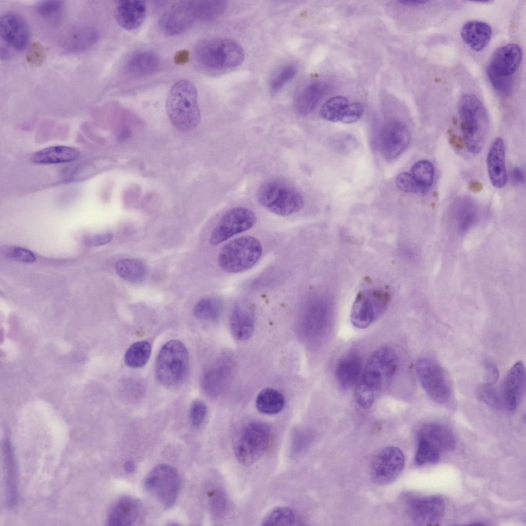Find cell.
Instances as JSON below:
<instances>
[{
	"label": "cell",
	"mask_w": 526,
	"mask_h": 526,
	"mask_svg": "<svg viewBox=\"0 0 526 526\" xmlns=\"http://www.w3.org/2000/svg\"><path fill=\"white\" fill-rule=\"evenodd\" d=\"M245 53L235 41L228 38H204L198 41L193 49L196 64L210 74L226 72L240 66Z\"/></svg>",
	"instance_id": "obj_1"
},
{
	"label": "cell",
	"mask_w": 526,
	"mask_h": 526,
	"mask_svg": "<svg viewBox=\"0 0 526 526\" xmlns=\"http://www.w3.org/2000/svg\"><path fill=\"white\" fill-rule=\"evenodd\" d=\"M165 108L172 124L181 132L192 131L200 122L197 90L188 80H180L173 84L167 95Z\"/></svg>",
	"instance_id": "obj_2"
},
{
	"label": "cell",
	"mask_w": 526,
	"mask_h": 526,
	"mask_svg": "<svg viewBox=\"0 0 526 526\" xmlns=\"http://www.w3.org/2000/svg\"><path fill=\"white\" fill-rule=\"evenodd\" d=\"M464 142L472 154L479 153L485 143L489 132V117L485 106L475 95H463L458 105Z\"/></svg>",
	"instance_id": "obj_3"
},
{
	"label": "cell",
	"mask_w": 526,
	"mask_h": 526,
	"mask_svg": "<svg viewBox=\"0 0 526 526\" xmlns=\"http://www.w3.org/2000/svg\"><path fill=\"white\" fill-rule=\"evenodd\" d=\"M189 369L187 350L180 341L166 342L158 354L155 367L158 381L166 387H175L185 380Z\"/></svg>",
	"instance_id": "obj_4"
},
{
	"label": "cell",
	"mask_w": 526,
	"mask_h": 526,
	"mask_svg": "<svg viewBox=\"0 0 526 526\" xmlns=\"http://www.w3.org/2000/svg\"><path fill=\"white\" fill-rule=\"evenodd\" d=\"M262 253L260 242L255 237L246 235L224 245L218 256L220 267L229 273H238L252 268Z\"/></svg>",
	"instance_id": "obj_5"
},
{
	"label": "cell",
	"mask_w": 526,
	"mask_h": 526,
	"mask_svg": "<svg viewBox=\"0 0 526 526\" xmlns=\"http://www.w3.org/2000/svg\"><path fill=\"white\" fill-rule=\"evenodd\" d=\"M257 197L262 206L280 216L295 214L304 205L303 195L296 188L278 180L267 181L262 184Z\"/></svg>",
	"instance_id": "obj_6"
},
{
	"label": "cell",
	"mask_w": 526,
	"mask_h": 526,
	"mask_svg": "<svg viewBox=\"0 0 526 526\" xmlns=\"http://www.w3.org/2000/svg\"><path fill=\"white\" fill-rule=\"evenodd\" d=\"M270 437V429L267 423L259 421L248 423L239 430L234 440L233 448L237 460L244 465L255 463L266 451Z\"/></svg>",
	"instance_id": "obj_7"
},
{
	"label": "cell",
	"mask_w": 526,
	"mask_h": 526,
	"mask_svg": "<svg viewBox=\"0 0 526 526\" xmlns=\"http://www.w3.org/2000/svg\"><path fill=\"white\" fill-rule=\"evenodd\" d=\"M398 362L397 353L392 348L386 346L379 348L368 359L360 383L375 394L383 391L392 379Z\"/></svg>",
	"instance_id": "obj_8"
},
{
	"label": "cell",
	"mask_w": 526,
	"mask_h": 526,
	"mask_svg": "<svg viewBox=\"0 0 526 526\" xmlns=\"http://www.w3.org/2000/svg\"><path fill=\"white\" fill-rule=\"evenodd\" d=\"M390 299V293L385 289L372 287L361 290L351 307V323L359 329L369 326L384 313Z\"/></svg>",
	"instance_id": "obj_9"
},
{
	"label": "cell",
	"mask_w": 526,
	"mask_h": 526,
	"mask_svg": "<svg viewBox=\"0 0 526 526\" xmlns=\"http://www.w3.org/2000/svg\"><path fill=\"white\" fill-rule=\"evenodd\" d=\"M416 370L419 382L428 397L441 404L450 401V383L444 369L438 363L430 358H421L417 361Z\"/></svg>",
	"instance_id": "obj_10"
},
{
	"label": "cell",
	"mask_w": 526,
	"mask_h": 526,
	"mask_svg": "<svg viewBox=\"0 0 526 526\" xmlns=\"http://www.w3.org/2000/svg\"><path fill=\"white\" fill-rule=\"evenodd\" d=\"M144 485L165 508H170L175 503L178 494L179 476L171 465L160 464L147 475Z\"/></svg>",
	"instance_id": "obj_11"
},
{
	"label": "cell",
	"mask_w": 526,
	"mask_h": 526,
	"mask_svg": "<svg viewBox=\"0 0 526 526\" xmlns=\"http://www.w3.org/2000/svg\"><path fill=\"white\" fill-rule=\"evenodd\" d=\"M255 214L250 209L236 207L228 210L213 229L210 242L219 244L233 236L252 228L256 222Z\"/></svg>",
	"instance_id": "obj_12"
},
{
	"label": "cell",
	"mask_w": 526,
	"mask_h": 526,
	"mask_svg": "<svg viewBox=\"0 0 526 526\" xmlns=\"http://www.w3.org/2000/svg\"><path fill=\"white\" fill-rule=\"evenodd\" d=\"M417 450L429 455L440 457L441 453L453 450L456 439L446 426L438 423L423 425L418 434Z\"/></svg>",
	"instance_id": "obj_13"
},
{
	"label": "cell",
	"mask_w": 526,
	"mask_h": 526,
	"mask_svg": "<svg viewBox=\"0 0 526 526\" xmlns=\"http://www.w3.org/2000/svg\"><path fill=\"white\" fill-rule=\"evenodd\" d=\"M405 457L398 447L390 446L381 449L375 456L371 465V477L374 482L386 485L395 480L403 470Z\"/></svg>",
	"instance_id": "obj_14"
},
{
	"label": "cell",
	"mask_w": 526,
	"mask_h": 526,
	"mask_svg": "<svg viewBox=\"0 0 526 526\" xmlns=\"http://www.w3.org/2000/svg\"><path fill=\"white\" fill-rule=\"evenodd\" d=\"M406 506L409 517L418 525L436 524L441 521L445 512L444 501L438 495H411Z\"/></svg>",
	"instance_id": "obj_15"
},
{
	"label": "cell",
	"mask_w": 526,
	"mask_h": 526,
	"mask_svg": "<svg viewBox=\"0 0 526 526\" xmlns=\"http://www.w3.org/2000/svg\"><path fill=\"white\" fill-rule=\"evenodd\" d=\"M410 134L407 126L399 120L389 121L382 128L379 137V147L382 156L392 160L408 147Z\"/></svg>",
	"instance_id": "obj_16"
},
{
	"label": "cell",
	"mask_w": 526,
	"mask_h": 526,
	"mask_svg": "<svg viewBox=\"0 0 526 526\" xmlns=\"http://www.w3.org/2000/svg\"><path fill=\"white\" fill-rule=\"evenodd\" d=\"M197 20L193 1L179 2L160 17L159 27L165 35L172 36L186 31Z\"/></svg>",
	"instance_id": "obj_17"
},
{
	"label": "cell",
	"mask_w": 526,
	"mask_h": 526,
	"mask_svg": "<svg viewBox=\"0 0 526 526\" xmlns=\"http://www.w3.org/2000/svg\"><path fill=\"white\" fill-rule=\"evenodd\" d=\"M525 369L523 363H515L504 380L501 397L503 408L514 411L519 405L525 391Z\"/></svg>",
	"instance_id": "obj_18"
},
{
	"label": "cell",
	"mask_w": 526,
	"mask_h": 526,
	"mask_svg": "<svg viewBox=\"0 0 526 526\" xmlns=\"http://www.w3.org/2000/svg\"><path fill=\"white\" fill-rule=\"evenodd\" d=\"M0 34L7 45L16 50L23 49L30 38L27 23L20 15L14 13H6L1 16Z\"/></svg>",
	"instance_id": "obj_19"
},
{
	"label": "cell",
	"mask_w": 526,
	"mask_h": 526,
	"mask_svg": "<svg viewBox=\"0 0 526 526\" xmlns=\"http://www.w3.org/2000/svg\"><path fill=\"white\" fill-rule=\"evenodd\" d=\"M521 48L509 44L498 48L492 54L487 69L501 76L510 77L518 69L522 59Z\"/></svg>",
	"instance_id": "obj_20"
},
{
	"label": "cell",
	"mask_w": 526,
	"mask_h": 526,
	"mask_svg": "<svg viewBox=\"0 0 526 526\" xmlns=\"http://www.w3.org/2000/svg\"><path fill=\"white\" fill-rule=\"evenodd\" d=\"M254 313L252 306L246 300L237 302L230 315L231 332L237 340L244 341L252 335L254 328Z\"/></svg>",
	"instance_id": "obj_21"
},
{
	"label": "cell",
	"mask_w": 526,
	"mask_h": 526,
	"mask_svg": "<svg viewBox=\"0 0 526 526\" xmlns=\"http://www.w3.org/2000/svg\"><path fill=\"white\" fill-rule=\"evenodd\" d=\"M145 1L124 0L117 2L115 16L118 24L123 28L133 31L140 27L146 16Z\"/></svg>",
	"instance_id": "obj_22"
},
{
	"label": "cell",
	"mask_w": 526,
	"mask_h": 526,
	"mask_svg": "<svg viewBox=\"0 0 526 526\" xmlns=\"http://www.w3.org/2000/svg\"><path fill=\"white\" fill-rule=\"evenodd\" d=\"M160 65V59L156 53L148 50H138L127 58L124 70L128 76L140 78L154 74Z\"/></svg>",
	"instance_id": "obj_23"
},
{
	"label": "cell",
	"mask_w": 526,
	"mask_h": 526,
	"mask_svg": "<svg viewBox=\"0 0 526 526\" xmlns=\"http://www.w3.org/2000/svg\"><path fill=\"white\" fill-rule=\"evenodd\" d=\"M490 179L496 188L503 187L507 180L505 162V147L503 139L497 137L492 142L487 156Z\"/></svg>",
	"instance_id": "obj_24"
},
{
	"label": "cell",
	"mask_w": 526,
	"mask_h": 526,
	"mask_svg": "<svg viewBox=\"0 0 526 526\" xmlns=\"http://www.w3.org/2000/svg\"><path fill=\"white\" fill-rule=\"evenodd\" d=\"M140 502L136 499L124 496L111 506L108 512L107 522L109 525H132L138 520L141 512Z\"/></svg>",
	"instance_id": "obj_25"
},
{
	"label": "cell",
	"mask_w": 526,
	"mask_h": 526,
	"mask_svg": "<svg viewBox=\"0 0 526 526\" xmlns=\"http://www.w3.org/2000/svg\"><path fill=\"white\" fill-rule=\"evenodd\" d=\"M327 89V85L321 81L313 82L304 86L294 98L293 104L295 111L302 115L311 112Z\"/></svg>",
	"instance_id": "obj_26"
},
{
	"label": "cell",
	"mask_w": 526,
	"mask_h": 526,
	"mask_svg": "<svg viewBox=\"0 0 526 526\" xmlns=\"http://www.w3.org/2000/svg\"><path fill=\"white\" fill-rule=\"evenodd\" d=\"M461 35L463 41L473 50L480 51L489 43L492 36V28L486 23L480 21H470L461 28Z\"/></svg>",
	"instance_id": "obj_27"
},
{
	"label": "cell",
	"mask_w": 526,
	"mask_h": 526,
	"mask_svg": "<svg viewBox=\"0 0 526 526\" xmlns=\"http://www.w3.org/2000/svg\"><path fill=\"white\" fill-rule=\"evenodd\" d=\"M79 151L72 147L55 145L33 153L31 161L36 164L47 165L72 162L79 156Z\"/></svg>",
	"instance_id": "obj_28"
},
{
	"label": "cell",
	"mask_w": 526,
	"mask_h": 526,
	"mask_svg": "<svg viewBox=\"0 0 526 526\" xmlns=\"http://www.w3.org/2000/svg\"><path fill=\"white\" fill-rule=\"evenodd\" d=\"M452 215L458 230L464 232L476 222L479 216L478 209L471 198L463 197L454 203Z\"/></svg>",
	"instance_id": "obj_29"
},
{
	"label": "cell",
	"mask_w": 526,
	"mask_h": 526,
	"mask_svg": "<svg viewBox=\"0 0 526 526\" xmlns=\"http://www.w3.org/2000/svg\"><path fill=\"white\" fill-rule=\"evenodd\" d=\"M362 368V361L356 354L343 358L338 363L335 374L339 384L344 388L353 385L358 380Z\"/></svg>",
	"instance_id": "obj_30"
},
{
	"label": "cell",
	"mask_w": 526,
	"mask_h": 526,
	"mask_svg": "<svg viewBox=\"0 0 526 526\" xmlns=\"http://www.w3.org/2000/svg\"><path fill=\"white\" fill-rule=\"evenodd\" d=\"M221 362L214 363L204 372L202 385L205 391L213 395L218 394L228 378V370Z\"/></svg>",
	"instance_id": "obj_31"
},
{
	"label": "cell",
	"mask_w": 526,
	"mask_h": 526,
	"mask_svg": "<svg viewBox=\"0 0 526 526\" xmlns=\"http://www.w3.org/2000/svg\"><path fill=\"white\" fill-rule=\"evenodd\" d=\"M256 406L260 412L273 415L280 412L284 408L285 399L276 389L267 388L262 390L256 399Z\"/></svg>",
	"instance_id": "obj_32"
},
{
	"label": "cell",
	"mask_w": 526,
	"mask_h": 526,
	"mask_svg": "<svg viewBox=\"0 0 526 526\" xmlns=\"http://www.w3.org/2000/svg\"><path fill=\"white\" fill-rule=\"evenodd\" d=\"M116 269L122 278L131 283H140L146 276L145 265L136 259L120 260L116 264Z\"/></svg>",
	"instance_id": "obj_33"
},
{
	"label": "cell",
	"mask_w": 526,
	"mask_h": 526,
	"mask_svg": "<svg viewBox=\"0 0 526 526\" xmlns=\"http://www.w3.org/2000/svg\"><path fill=\"white\" fill-rule=\"evenodd\" d=\"M197 20L207 22L219 17L225 11L227 2L222 0L193 1Z\"/></svg>",
	"instance_id": "obj_34"
},
{
	"label": "cell",
	"mask_w": 526,
	"mask_h": 526,
	"mask_svg": "<svg viewBox=\"0 0 526 526\" xmlns=\"http://www.w3.org/2000/svg\"><path fill=\"white\" fill-rule=\"evenodd\" d=\"M98 37V33L95 29L87 27L79 28L68 34L65 41V46L72 51L82 50L93 45Z\"/></svg>",
	"instance_id": "obj_35"
},
{
	"label": "cell",
	"mask_w": 526,
	"mask_h": 526,
	"mask_svg": "<svg viewBox=\"0 0 526 526\" xmlns=\"http://www.w3.org/2000/svg\"><path fill=\"white\" fill-rule=\"evenodd\" d=\"M151 345L146 341L134 343L126 350L124 355V362L132 368H139L144 366L148 361L151 353Z\"/></svg>",
	"instance_id": "obj_36"
},
{
	"label": "cell",
	"mask_w": 526,
	"mask_h": 526,
	"mask_svg": "<svg viewBox=\"0 0 526 526\" xmlns=\"http://www.w3.org/2000/svg\"><path fill=\"white\" fill-rule=\"evenodd\" d=\"M222 307V301L219 298H202L195 306L193 313L199 319L214 321L220 316Z\"/></svg>",
	"instance_id": "obj_37"
},
{
	"label": "cell",
	"mask_w": 526,
	"mask_h": 526,
	"mask_svg": "<svg viewBox=\"0 0 526 526\" xmlns=\"http://www.w3.org/2000/svg\"><path fill=\"white\" fill-rule=\"evenodd\" d=\"M349 104L347 98L341 96L333 97L327 100L320 110L321 117L332 122L340 121L341 117Z\"/></svg>",
	"instance_id": "obj_38"
},
{
	"label": "cell",
	"mask_w": 526,
	"mask_h": 526,
	"mask_svg": "<svg viewBox=\"0 0 526 526\" xmlns=\"http://www.w3.org/2000/svg\"><path fill=\"white\" fill-rule=\"evenodd\" d=\"M411 174L426 191L431 186L434 178V168L427 160L416 162L411 168Z\"/></svg>",
	"instance_id": "obj_39"
},
{
	"label": "cell",
	"mask_w": 526,
	"mask_h": 526,
	"mask_svg": "<svg viewBox=\"0 0 526 526\" xmlns=\"http://www.w3.org/2000/svg\"><path fill=\"white\" fill-rule=\"evenodd\" d=\"M293 511L288 507L280 506L271 511L261 521L262 525H291L295 521Z\"/></svg>",
	"instance_id": "obj_40"
},
{
	"label": "cell",
	"mask_w": 526,
	"mask_h": 526,
	"mask_svg": "<svg viewBox=\"0 0 526 526\" xmlns=\"http://www.w3.org/2000/svg\"><path fill=\"white\" fill-rule=\"evenodd\" d=\"M477 396L479 400L495 409L503 408L501 394L495 384L485 382L480 384L477 389Z\"/></svg>",
	"instance_id": "obj_41"
},
{
	"label": "cell",
	"mask_w": 526,
	"mask_h": 526,
	"mask_svg": "<svg viewBox=\"0 0 526 526\" xmlns=\"http://www.w3.org/2000/svg\"><path fill=\"white\" fill-rule=\"evenodd\" d=\"M296 68L293 64H287L278 70L272 78L270 82V89L272 93L278 92L296 73Z\"/></svg>",
	"instance_id": "obj_42"
},
{
	"label": "cell",
	"mask_w": 526,
	"mask_h": 526,
	"mask_svg": "<svg viewBox=\"0 0 526 526\" xmlns=\"http://www.w3.org/2000/svg\"><path fill=\"white\" fill-rule=\"evenodd\" d=\"M63 4L60 1H47L40 2L36 7L37 13L44 20L54 22L59 20L62 14Z\"/></svg>",
	"instance_id": "obj_43"
},
{
	"label": "cell",
	"mask_w": 526,
	"mask_h": 526,
	"mask_svg": "<svg viewBox=\"0 0 526 526\" xmlns=\"http://www.w3.org/2000/svg\"><path fill=\"white\" fill-rule=\"evenodd\" d=\"M396 184L400 191L405 193L419 194L426 191L412 175L407 172H403L398 175Z\"/></svg>",
	"instance_id": "obj_44"
},
{
	"label": "cell",
	"mask_w": 526,
	"mask_h": 526,
	"mask_svg": "<svg viewBox=\"0 0 526 526\" xmlns=\"http://www.w3.org/2000/svg\"><path fill=\"white\" fill-rule=\"evenodd\" d=\"M2 252L7 257L20 262L31 263L36 259L33 252L21 247L13 246L4 247L2 250Z\"/></svg>",
	"instance_id": "obj_45"
},
{
	"label": "cell",
	"mask_w": 526,
	"mask_h": 526,
	"mask_svg": "<svg viewBox=\"0 0 526 526\" xmlns=\"http://www.w3.org/2000/svg\"><path fill=\"white\" fill-rule=\"evenodd\" d=\"M331 142L335 149L343 153L348 152L354 148L357 143L356 139L348 133L336 135Z\"/></svg>",
	"instance_id": "obj_46"
},
{
	"label": "cell",
	"mask_w": 526,
	"mask_h": 526,
	"mask_svg": "<svg viewBox=\"0 0 526 526\" xmlns=\"http://www.w3.org/2000/svg\"><path fill=\"white\" fill-rule=\"evenodd\" d=\"M207 412L205 404L201 400L194 401L190 408L189 418L194 427L199 426L204 421Z\"/></svg>",
	"instance_id": "obj_47"
},
{
	"label": "cell",
	"mask_w": 526,
	"mask_h": 526,
	"mask_svg": "<svg viewBox=\"0 0 526 526\" xmlns=\"http://www.w3.org/2000/svg\"><path fill=\"white\" fill-rule=\"evenodd\" d=\"M487 75L491 83L497 90L505 95L510 93L512 88L511 77L501 76L487 69Z\"/></svg>",
	"instance_id": "obj_48"
},
{
	"label": "cell",
	"mask_w": 526,
	"mask_h": 526,
	"mask_svg": "<svg viewBox=\"0 0 526 526\" xmlns=\"http://www.w3.org/2000/svg\"><path fill=\"white\" fill-rule=\"evenodd\" d=\"M375 394L368 388L361 383L357 385L355 396L356 401L361 407L363 408H369L370 407L374 400Z\"/></svg>",
	"instance_id": "obj_49"
},
{
	"label": "cell",
	"mask_w": 526,
	"mask_h": 526,
	"mask_svg": "<svg viewBox=\"0 0 526 526\" xmlns=\"http://www.w3.org/2000/svg\"><path fill=\"white\" fill-rule=\"evenodd\" d=\"M363 112L364 107L361 103L349 104L344 112L340 122L346 124L355 123L361 118Z\"/></svg>",
	"instance_id": "obj_50"
},
{
	"label": "cell",
	"mask_w": 526,
	"mask_h": 526,
	"mask_svg": "<svg viewBox=\"0 0 526 526\" xmlns=\"http://www.w3.org/2000/svg\"><path fill=\"white\" fill-rule=\"evenodd\" d=\"M209 497L212 513L215 517L220 516L224 510L226 505V500L222 493L219 491H214L211 493Z\"/></svg>",
	"instance_id": "obj_51"
},
{
	"label": "cell",
	"mask_w": 526,
	"mask_h": 526,
	"mask_svg": "<svg viewBox=\"0 0 526 526\" xmlns=\"http://www.w3.org/2000/svg\"><path fill=\"white\" fill-rule=\"evenodd\" d=\"M486 382L495 384L499 378V371L496 365L486 362L484 366Z\"/></svg>",
	"instance_id": "obj_52"
},
{
	"label": "cell",
	"mask_w": 526,
	"mask_h": 526,
	"mask_svg": "<svg viewBox=\"0 0 526 526\" xmlns=\"http://www.w3.org/2000/svg\"><path fill=\"white\" fill-rule=\"evenodd\" d=\"M110 232H105L93 236L88 240V243L92 246H100L109 242L113 238Z\"/></svg>",
	"instance_id": "obj_53"
},
{
	"label": "cell",
	"mask_w": 526,
	"mask_h": 526,
	"mask_svg": "<svg viewBox=\"0 0 526 526\" xmlns=\"http://www.w3.org/2000/svg\"><path fill=\"white\" fill-rule=\"evenodd\" d=\"M511 179L513 183L519 184L523 183L525 180L524 173L519 167H515L511 172Z\"/></svg>",
	"instance_id": "obj_54"
},
{
	"label": "cell",
	"mask_w": 526,
	"mask_h": 526,
	"mask_svg": "<svg viewBox=\"0 0 526 526\" xmlns=\"http://www.w3.org/2000/svg\"><path fill=\"white\" fill-rule=\"evenodd\" d=\"M398 2L403 5L410 6L422 5L428 2L427 1L425 0H400Z\"/></svg>",
	"instance_id": "obj_55"
},
{
	"label": "cell",
	"mask_w": 526,
	"mask_h": 526,
	"mask_svg": "<svg viewBox=\"0 0 526 526\" xmlns=\"http://www.w3.org/2000/svg\"><path fill=\"white\" fill-rule=\"evenodd\" d=\"M187 58L188 54L187 53V52H184V51H183L181 52H179L177 54V55L176 56L175 58V61L178 63H183L187 61Z\"/></svg>",
	"instance_id": "obj_56"
},
{
	"label": "cell",
	"mask_w": 526,
	"mask_h": 526,
	"mask_svg": "<svg viewBox=\"0 0 526 526\" xmlns=\"http://www.w3.org/2000/svg\"><path fill=\"white\" fill-rule=\"evenodd\" d=\"M124 468L126 472L132 473L135 471V466L134 463L130 461H126L124 464Z\"/></svg>",
	"instance_id": "obj_57"
},
{
	"label": "cell",
	"mask_w": 526,
	"mask_h": 526,
	"mask_svg": "<svg viewBox=\"0 0 526 526\" xmlns=\"http://www.w3.org/2000/svg\"><path fill=\"white\" fill-rule=\"evenodd\" d=\"M469 188L473 191H478L481 190V185L476 181H472L469 185Z\"/></svg>",
	"instance_id": "obj_58"
}]
</instances>
